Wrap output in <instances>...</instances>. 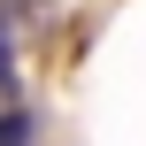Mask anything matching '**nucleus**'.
Masks as SVG:
<instances>
[{
    "label": "nucleus",
    "mask_w": 146,
    "mask_h": 146,
    "mask_svg": "<svg viewBox=\"0 0 146 146\" xmlns=\"http://www.w3.org/2000/svg\"><path fill=\"white\" fill-rule=\"evenodd\" d=\"M31 139V115H0V146H23Z\"/></svg>",
    "instance_id": "obj_1"
},
{
    "label": "nucleus",
    "mask_w": 146,
    "mask_h": 146,
    "mask_svg": "<svg viewBox=\"0 0 146 146\" xmlns=\"http://www.w3.org/2000/svg\"><path fill=\"white\" fill-rule=\"evenodd\" d=\"M15 77V46H8V31H0V85Z\"/></svg>",
    "instance_id": "obj_2"
}]
</instances>
